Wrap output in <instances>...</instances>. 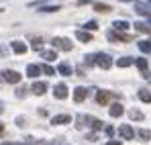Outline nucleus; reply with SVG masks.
I'll return each mask as SVG.
<instances>
[{
	"label": "nucleus",
	"instance_id": "33",
	"mask_svg": "<svg viewBox=\"0 0 151 145\" xmlns=\"http://www.w3.org/2000/svg\"><path fill=\"white\" fill-rule=\"evenodd\" d=\"M84 63H86V66H92V63H94V57H92V55H86V61H84Z\"/></svg>",
	"mask_w": 151,
	"mask_h": 145
},
{
	"label": "nucleus",
	"instance_id": "9",
	"mask_svg": "<svg viewBox=\"0 0 151 145\" xmlns=\"http://www.w3.org/2000/svg\"><path fill=\"white\" fill-rule=\"evenodd\" d=\"M112 96H114L112 92H106V90H100V92L96 94V102H98V104H108V100H110Z\"/></svg>",
	"mask_w": 151,
	"mask_h": 145
},
{
	"label": "nucleus",
	"instance_id": "30",
	"mask_svg": "<svg viewBox=\"0 0 151 145\" xmlns=\"http://www.w3.org/2000/svg\"><path fill=\"white\" fill-rule=\"evenodd\" d=\"M39 68H41V72H45L47 76H53V74H55V70H53L51 66H39Z\"/></svg>",
	"mask_w": 151,
	"mask_h": 145
},
{
	"label": "nucleus",
	"instance_id": "32",
	"mask_svg": "<svg viewBox=\"0 0 151 145\" xmlns=\"http://www.w3.org/2000/svg\"><path fill=\"white\" fill-rule=\"evenodd\" d=\"M41 43H43L41 39H35V41H33V49H41Z\"/></svg>",
	"mask_w": 151,
	"mask_h": 145
},
{
	"label": "nucleus",
	"instance_id": "10",
	"mask_svg": "<svg viewBox=\"0 0 151 145\" xmlns=\"http://www.w3.org/2000/svg\"><path fill=\"white\" fill-rule=\"evenodd\" d=\"M70 121H72V117H70V115H57V117H53V119H51V125H68Z\"/></svg>",
	"mask_w": 151,
	"mask_h": 145
},
{
	"label": "nucleus",
	"instance_id": "15",
	"mask_svg": "<svg viewBox=\"0 0 151 145\" xmlns=\"http://www.w3.org/2000/svg\"><path fill=\"white\" fill-rule=\"evenodd\" d=\"M76 37H78L82 43H90V41H92V35L86 33V31H76Z\"/></svg>",
	"mask_w": 151,
	"mask_h": 145
},
{
	"label": "nucleus",
	"instance_id": "11",
	"mask_svg": "<svg viewBox=\"0 0 151 145\" xmlns=\"http://www.w3.org/2000/svg\"><path fill=\"white\" fill-rule=\"evenodd\" d=\"M86 94H88V90L82 88V86H78V88L74 90V100H76V102H82V100L86 98Z\"/></svg>",
	"mask_w": 151,
	"mask_h": 145
},
{
	"label": "nucleus",
	"instance_id": "40",
	"mask_svg": "<svg viewBox=\"0 0 151 145\" xmlns=\"http://www.w3.org/2000/svg\"><path fill=\"white\" fill-rule=\"evenodd\" d=\"M0 113H2V108H0Z\"/></svg>",
	"mask_w": 151,
	"mask_h": 145
},
{
	"label": "nucleus",
	"instance_id": "20",
	"mask_svg": "<svg viewBox=\"0 0 151 145\" xmlns=\"http://www.w3.org/2000/svg\"><path fill=\"white\" fill-rule=\"evenodd\" d=\"M135 63H137V68H139L143 74L147 72V59H145V57H137V59H135Z\"/></svg>",
	"mask_w": 151,
	"mask_h": 145
},
{
	"label": "nucleus",
	"instance_id": "28",
	"mask_svg": "<svg viewBox=\"0 0 151 145\" xmlns=\"http://www.w3.org/2000/svg\"><path fill=\"white\" fill-rule=\"evenodd\" d=\"M84 29H86V33H88V31H96V29H98V23H96V21H88V23L84 25Z\"/></svg>",
	"mask_w": 151,
	"mask_h": 145
},
{
	"label": "nucleus",
	"instance_id": "24",
	"mask_svg": "<svg viewBox=\"0 0 151 145\" xmlns=\"http://www.w3.org/2000/svg\"><path fill=\"white\" fill-rule=\"evenodd\" d=\"M94 10H98V12H110L112 8H110L108 4H100V2H96V4H94Z\"/></svg>",
	"mask_w": 151,
	"mask_h": 145
},
{
	"label": "nucleus",
	"instance_id": "14",
	"mask_svg": "<svg viewBox=\"0 0 151 145\" xmlns=\"http://www.w3.org/2000/svg\"><path fill=\"white\" fill-rule=\"evenodd\" d=\"M112 27H114V31H116V33H125L127 29H129V23H127V21H114Z\"/></svg>",
	"mask_w": 151,
	"mask_h": 145
},
{
	"label": "nucleus",
	"instance_id": "31",
	"mask_svg": "<svg viewBox=\"0 0 151 145\" xmlns=\"http://www.w3.org/2000/svg\"><path fill=\"white\" fill-rule=\"evenodd\" d=\"M25 94H27V88H25V86H21V88L17 90V96H19V98H25Z\"/></svg>",
	"mask_w": 151,
	"mask_h": 145
},
{
	"label": "nucleus",
	"instance_id": "4",
	"mask_svg": "<svg viewBox=\"0 0 151 145\" xmlns=\"http://www.w3.org/2000/svg\"><path fill=\"white\" fill-rule=\"evenodd\" d=\"M78 123H88L92 129H102V125H104L102 121L94 119V117H78Z\"/></svg>",
	"mask_w": 151,
	"mask_h": 145
},
{
	"label": "nucleus",
	"instance_id": "29",
	"mask_svg": "<svg viewBox=\"0 0 151 145\" xmlns=\"http://www.w3.org/2000/svg\"><path fill=\"white\" fill-rule=\"evenodd\" d=\"M139 137L147 141V139H151V131H147V129H141V131H139Z\"/></svg>",
	"mask_w": 151,
	"mask_h": 145
},
{
	"label": "nucleus",
	"instance_id": "2",
	"mask_svg": "<svg viewBox=\"0 0 151 145\" xmlns=\"http://www.w3.org/2000/svg\"><path fill=\"white\" fill-rule=\"evenodd\" d=\"M2 80L8 84H19L21 82V74L14 70H2Z\"/></svg>",
	"mask_w": 151,
	"mask_h": 145
},
{
	"label": "nucleus",
	"instance_id": "19",
	"mask_svg": "<svg viewBox=\"0 0 151 145\" xmlns=\"http://www.w3.org/2000/svg\"><path fill=\"white\" fill-rule=\"evenodd\" d=\"M57 72L61 74V76H72V66H68V63H59Z\"/></svg>",
	"mask_w": 151,
	"mask_h": 145
},
{
	"label": "nucleus",
	"instance_id": "35",
	"mask_svg": "<svg viewBox=\"0 0 151 145\" xmlns=\"http://www.w3.org/2000/svg\"><path fill=\"white\" fill-rule=\"evenodd\" d=\"M4 145H29V143H10V141H6Z\"/></svg>",
	"mask_w": 151,
	"mask_h": 145
},
{
	"label": "nucleus",
	"instance_id": "27",
	"mask_svg": "<svg viewBox=\"0 0 151 145\" xmlns=\"http://www.w3.org/2000/svg\"><path fill=\"white\" fill-rule=\"evenodd\" d=\"M139 49L143 53H149L151 51V41H139Z\"/></svg>",
	"mask_w": 151,
	"mask_h": 145
},
{
	"label": "nucleus",
	"instance_id": "42",
	"mask_svg": "<svg viewBox=\"0 0 151 145\" xmlns=\"http://www.w3.org/2000/svg\"><path fill=\"white\" fill-rule=\"evenodd\" d=\"M0 53H2V51H0Z\"/></svg>",
	"mask_w": 151,
	"mask_h": 145
},
{
	"label": "nucleus",
	"instance_id": "21",
	"mask_svg": "<svg viewBox=\"0 0 151 145\" xmlns=\"http://www.w3.org/2000/svg\"><path fill=\"white\" fill-rule=\"evenodd\" d=\"M135 10H137L139 14H143V17H151V10L147 6H143V4H135Z\"/></svg>",
	"mask_w": 151,
	"mask_h": 145
},
{
	"label": "nucleus",
	"instance_id": "7",
	"mask_svg": "<svg viewBox=\"0 0 151 145\" xmlns=\"http://www.w3.org/2000/svg\"><path fill=\"white\" fill-rule=\"evenodd\" d=\"M31 90H33V94H37V96H43V94L47 92V84H45V82H35V84L31 86Z\"/></svg>",
	"mask_w": 151,
	"mask_h": 145
},
{
	"label": "nucleus",
	"instance_id": "26",
	"mask_svg": "<svg viewBox=\"0 0 151 145\" xmlns=\"http://www.w3.org/2000/svg\"><path fill=\"white\" fill-rule=\"evenodd\" d=\"M139 98L143 102H151V92L149 90H139Z\"/></svg>",
	"mask_w": 151,
	"mask_h": 145
},
{
	"label": "nucleus",
	"instance_id": "12",
	"mask_svg": "<svg viewBox=\"0 0 151 145\" xmlns=\"http://www.w3.org/2000/svg\"><path fill=\"white\" fill-rule=\"evenodd\" d=\"M10 47H12L14 53H19V55H23V53L27 51V45H25V43H21V41H12V43H10Z\"/></svg>",
	"mask_w": 151,
	"mask_h": 145
},
{
	"label": "nucleus",
	"instance_id": "16",
	"mask_svg": "<svg viewBox=\"0 0 151 145\" xmlns=\"http://www.w3.org/2000/svg\"><path fill=\"white\" fill-rule=\"evenodd\" d=\"M123 113H125L123 104H119V102H116V104H112V106H110V117H121Z\"/></svg>",
	"mask_w": 151,
	"mask_h": 145
},
{
	"label": "nucleus",
	"instance_id": "17",
	"mask_svg": "<svg viewBox=\"0 0 151 145\" xmlns=\"http://www.w3.org/2000/svg\"><path fill=\"white\" fill-rule=\"evenodd\" d=\"M57 10H61V8H59L57 4H43L39 12H57Z\"/></svg>",
	"mask_w": 151,
	"mask_h": 145
},
{
	"label": "nucleus",
	"instance_id": "25",
	"mask_svg": "<svg viewBox=\"0 0 151 145\" xmlns=\"http://www.w3.org/2000/svg\"><path fill=\"white\" fill-rule=\"evenodd\" d=\"M135 29L137 31H141V33H151V27L145 23H135Z\"/></svg>",
	"mask_w": 151,
	"mask_h": 145
},
{
	"label": "nucleus",
	"instance_id": "41",
	"mask_svg": "<svg viewBox=\"0 0 151 145\" xmlns=\"http://www.w3.org/2000/svg\"><path fill=\"white\" fill-rule=\"evenodd\" d=\"M0 12H2V10H0Z\"/></svg>",
	"mask_w": 151,
	"mask_h": 145
},
{
	"label": "nucleus",
	"instance_id": "36",
	"mask_svg": "<svg viewBox=\"0 0 151 145\" xmlns=\"http://www.w3.org/2000/svg\"><path fill=\"white\" fill-rule=\"evenodd\" d=\"M2 133H4V125L0 123V135H2Z\"/></svg>",
	"mask_w": 151,
	"mask_h": 145
},
{
	"label": "nucleus",
	"instance_id": "13",
	"mask_svg": "<svg viewBox=\"0 0 151 145\" xmlns=\"http://www.w3.org/2000/svg\"><path fill=\"white\" fill-rule=\"evenodd\" d=\"M39 74H41V68H39V66H35V63L27 66V76H29V78H37Z\"/></svg>",
	"mask_w": 151,
	"mask_h": 145
},
{
	"label": "nucleus",
	"instance_id": "6",
	"mask_svg": "<svg viewBox=\"0 0 151 145\" xmlns=\"http://www.w3.org/2000/svg\"><path fill=\"white\" fill-rule=\"evenodd\" d=\"M119 133L125 137L127 141H131V139H135V131H133V127L131 125H121V129H119Z\"/></svg>",
	"mask_w": 151,
	"mask_h": 145
},
{
	"label": "nucleus",
	"instance_id": "23",
	"mask_svg": "<svg viewBox=\"0 0 151 145\" xmlns=\"http://www.w3.org/2000/svg\"><path fill=\"white\" fill-rule=\"evenodd\" d=\"M129 117H131L133 121H143V113H141V110H137V108L129 110Z\"/></svg>",
	"mask_w": 151,
	"mask_h": 145
},
{
	"label": "nucleus",
	"instance_id": "39",
	"mask_svg": "<svg viewBox=\"0 0 151 145\" xmlns=\"http://www.w3.org/2000/svg\"><path fill=\"white\" fill-rule=\"evenodd\" d=\"M149 23H151V17H149Z\"/></svg>",
	"mask_w": 151,
	"mask_h": 145
},
{
	"label": "nucleus",
	"instance_id": "3",
	"mask_svg": "<svg viewBox=\"0 0 151 145\" xmlns=\"http://www.w3.org/2000/svg\"><path fill=\"white\" fill-rule=\"evenodd\" d=\"M53 47L55 49H63V51H72V41L70 39H65V37H55L53 39Z\"/></svg>",
	"mask_w": 151,
	"mask_h": 145
},
{
	"label": "nucleus",
	"instance_id": "38",
	"mask_svg": "<svg viewBox=\"0 0 151 145\" xmlns=\"http://www.w3.org/2000/svg\"><path fill=\"white\" fill-rule=\"evenodd\" d=\"M123 2H129V0H123Z\"/></svg>",
	"mask_w": 151,
	"mask_h": 145
},
{
	"label": "nucleus",
	"instance_id": "22",
	"mask_svg": "<svg viewBox=\"0 0 151 145\" xmlns=\"http://www.w3.org/2000/svg\"><path fill=\"white\" fill-rule=\"evenodd\" d=\"M116 63H119V68H129L131 63H135V59H133V57H121Z\"/></svg>",
	"mask_w": 151,
	"mask_h": 145
},
{
	"label": "nucleus",
	"instance_id": "8",
	"mask_svg": "<svg viewBox=\"0 0 151 145\" xmlns=\"http://www.w3.org/2000/svg\"><path fill=\"white\" fill-rule=\"evenodd\" d=\"M108 39H110V41H131L133 37H131V35H125V33H114V31H108Z\"/></svg>",
	"mask_w": 151,
	"mask_h": 145
},
{
	"label": "nucleus",
	"instance_id": "34",
	"mask_svg": "<svg viewBox=\"0 0 151 145\" xmlns=\"http://www.w3.org/2000/svg\"><path fill=\"white\" fill-rule=\"evenodd\" d=\"M104 131H106V135H112V133H114V129H112V127H106Z\"/></svg>",
	"mask_w": 151,
	"mask_h": 145
},
{
	"label": "nucleus",
	"instance_id": "37",
	"mask_svg": "<svg viewBox=\"0 0 151 145\" xmlns=\"http://www.w3.org/2000/svg\"><path fill=\"white\" fill-rule=\"evenodd\" d=\"M106 145H119V141H110V143H106Z\"/></svg>",
	"mask_w": 151,
	"mask_h": 145
},
{
	"label": "nucleus",
	"instance_id": "18",
	"mask_svg": "<svg viewBox=\"0 0 151 145\" xmlns=\"http://www.w3.org/2000/svg\"><path fill=\"white\" fill-rule=\"evenodd\" d=\"M41 55H43V59H45V61H53V59L57 57V53H55L53 49H47V51H41Z\"/></svg>",
	"mask_w": 151,
	"mask_h": 145
},
{
	"label": "nucleus",
	"instance_id": "5",
	"mask_svg": "<svg viewBox=\"0 0 151 145\" xmlns=\"http://www.w3.org/2000/svg\"><path fill=\"white\" fill-rule=\"evenodd\" d=\"M53 96L59 98V100L68 98V86H65V84H57V86L53 88Z\"/></svg>",
	"mask_w": 151,
	"mask_h": 145
},
{
	"label": "nucleus",
	"instance_id": "1",
	"mask_svg": "<svg viewBox=\"0 0 151 145\" xmlns=\"http://www.w3.org/2000/svg\"><path fill=\"white\" fill-rule=\"evenodd\" d=\"M94 57V63L102 68V70H108L110 66H112V59H110V55L108 53H96V55H92Z\"/></svg>",
	"mask_w": 151,
	"mask_h": 145
}]
</instances>
